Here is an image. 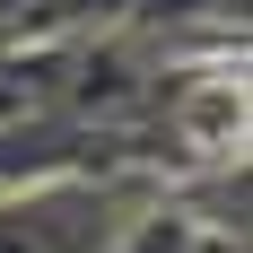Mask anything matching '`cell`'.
<instances>
[{"mask_svg":"<svg viewBox=\"0 0 253 253\" xmlns=\"http://www.w3.org/2000/svg\"><path fill=\"white\" fill-rule=\"evenodd\" d=\"M114 192L105 183H9L0 192V253H105Z\"/></svg>","mask_w":253,"mask_h":253,"instance_id":"6da1fadb","label":"cell"},{"mask_svg":"<svg viewBox=\"0 0 253 253\" xmlns=\"http://www.w3.org/2000/svg\"><path fill=\"white\" fill-rule=\"evenodd\" d=\"M18 9H26V0H0V18H18Z\"/></svg>","mask_w":253,"mask_h":253,"instance_id":"7a4b0ae2","label":"cell"}]
</instances>
